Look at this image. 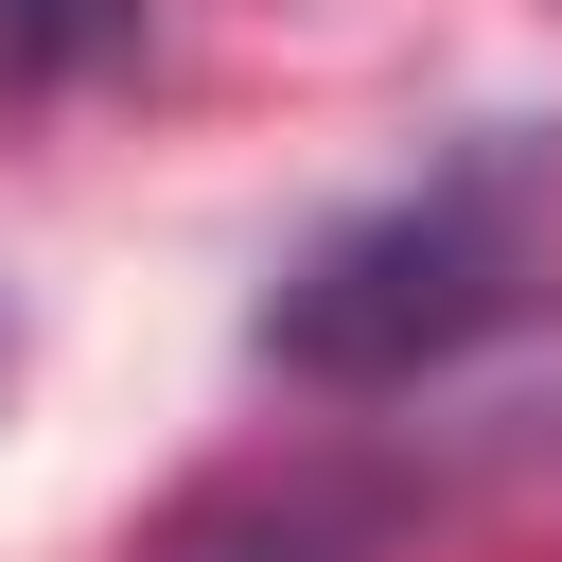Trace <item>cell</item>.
Segmentation results:
<instances>
[{"label":"cell","instance_id":"2","mask_svg":"<svg viewBox=\"0 0 562 562\" xmlns=\"http://www.w3.org/2000/svg\"><path fill=\"white\" fill-rule=\"evenodd\" d=\"M404 527V474H351V457H281V474H228L193 492L140 562H369Z\"/></svg>","mask_w":562,"mask_h":562},{"label":"cell","instance_id":"1","mask_svg":"<svg viewBox=\"0 0 562 562\" xmlns=\"http://www.w3.org/2000/svg\"><path fill=\"white\" fill-rule=\"evenodd\" d=\"M544 211H562V123H474L422 176H386L369 211L299 228L263 316H246V351L281 386H316V404L439 386L457 351H492L544 299Z\"/></svg>","mask_w":562,"mask_h":562},{"label":"cell","instance_id":"3","mask_svg":"<svg viewBox=\"0 0 562 562\" xmlns=\"http://www.w3.org/2000/svg\"><path fill=\"white\" fill-rule=\"evenodd\" d=\"M140 53V0H0V105H53Z\"/></svg>","mask_w":562,"mask_h":562}]
</instances>
